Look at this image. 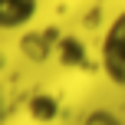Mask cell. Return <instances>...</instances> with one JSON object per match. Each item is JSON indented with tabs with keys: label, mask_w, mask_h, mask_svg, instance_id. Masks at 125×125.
Masks as SVG:
<instances>
[{
	"label": "cell",
	"mask_w": 125,
	"mask_h": 125,
	"mask_svg": "<svg viewBox=\"0 0 125 125\" xmlns=\"http://www.w3.org/2000/svg\"><path fill=\"white\" fill-rule=\"evenodd\" d=\"M102 69L115 86L125 89V10L109 23L102 36Z\"/></svg>",
	"instance_id": "obj_1"
},
{
	"label": "cell",
	"mask_w": 125,
	"mask_h": 125,
	"mask_svg": "<svg viewBox=\"0 0 125 125\" xmlns=\"http://www.w3.org/2000/svg\"><path fill=\"white\" fill-rule=\"evenodd\" d=\"M36 17V0H0V30H20Z\"/></svg>",
	"instance_id": "obj_2"
}]
</instances>
